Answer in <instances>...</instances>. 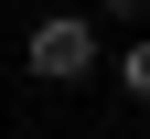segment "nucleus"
Instances as JSON below:
<instances>
[{
  "label": "nucleus",
  "instance_id": "obj_1",
  "mask_svg": "<svg viewBox=\"0 0 150 139\" xmlns=\"http://www.w3.org/2000/svg\"><path fill=\"white\" fill-rule=\"evenodd\" d=\"M22 64L43 75V86H86V75H97V22H86V11H43V22L22 32Z\"/></svg>",
  "mask_w": 150,
  "mask_h": 139
},
{
  "label": "nucleus",
  "instance_id": "obj_2",
  "mask_svg": "<svg viewBox=\"0 0 150 139\" xmlns=\"http://www.w3.org/2000/svg\"><path fill=\"white\" fill-rule=\"evenodd\" d=\"M118 86H129V96H139V107H150V32H139V43H129V54H118Z\"/></svg>",
  "mask_w": 150,
  "mask_h": 139
},
{
  "label": "nucleus",
  "instance_id": "obj_3",
  "mask_svg": "<svg viewBox=\"0 0 150 139\" xmlns=\"http://www.w3.org/2000/svg\"><path fill=\"white\" fill-rule=\"evenodd\" d=\"M97 11H118V22H129V11H150V0H97Z\"/></svg>",
  "mask_w": 150,
  "mask_h": 139
}]
</instances>
